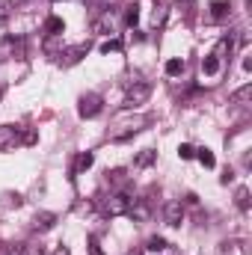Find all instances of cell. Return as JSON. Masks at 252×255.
I'll return each instance as SVG.
<instances>
[{
  "label": "cell",
  "instance_id": "obj_19",
  "mask_svg": "<svg viewBox=\"0 0 252 255\" xmlns=\"http://www.w3.org/2000/svg\"><path fill=\"white\" fill-rule=\"evenodd\" d=\"M92 163H95V154H92V151H80V157H77V172L89 169Z\"/></svg>",
  "mask_w": 252,
  "mask_h": 255
},
{
  "label": "cell",
  "instance_id": "obj_24",
  "mask_svg": "<svg viewBox=\"0 0 252 255\" xmlns=\"http://www.w3.org/2000/svg\"><path fill=\"white\" fill-rule=\"evenodd\" d=\"M92 30H95V33H110V30H113V24H110V18H101V21H95V24H92Z\"/></svg>",
  "mask_w": 252,
  "mask_h": 255
},
{
  "label": "cell",
  "instance_id": "obj_33",
  "mask_svg": "<svg viewBox=\"0 0 252 255\" xmlns=\"http://www.w3.org/2000/svg\"><path fill=\"white\" fill-rule=\"evenodd\" d=\"M127 255H139V253H127Z\"/></svg>",
  "mask_w": 252,
  "mask_h": 255
},
{
  "label": "cell",
  "instance_id": "obj_12",
  "mask_svg": "<svg viewBox=\"0 0 252 255\" xmlns=\"http://www.w3.org/2000/svg\"><path fill=\"white\" fill-rule=\"evenodd\" d=\"M86 51H89V45H74V48H68V51H65V65L77 63V60H80Z\"/></svg>",
  "mask_w": 252,
  "mask_h": 255
},
{
  "label": "cell",
  "instance_id": "obj_21",
  "mask_svg": "<svg viewBox=\"0 0 252 255\" xmlns=\"http://www.w3.org/2000/svg\"><path fill=\"white\" fill-rule=\"evenodd\" d=\"M107 181H110V184H116V187H119V184H125V169H113V172H107Z\"/></svg>",
  "mask_w": 252,
  "mask_h": 255
},
{
  "label": "cell",
  "instance_id": "obj_7",
  "mask_svg": "<svg viewBox=\"0 0 252 255\" xmlns=\"http://www.w3.org/2000/svg\"><path fill=\"white\" fill-rule=\"evenodd\" d=\"M232 15V3L229 0H214L211 3V18L214 21H223V18H229Z\"/></svg>",
  "mask_w": 252,
  "mask_h": 255
},
{
  "label": "cell",
  "instance_id": "obj_2",
  "mask_svg": "<svg viewBox=\"0 0 252 255\" xmlns=\"http://www.w3.org/2000/svg\"><path fill=\"white\" fill-rule=\"evenodd\" d=\"M130 205H133V199L125 196V193H110V196H104V199L98 202L101 214H107V217H122V214L130 211Z\"/></svg>",
  "mask_w": 252,
  "mask_h": 255
},
{
  "label": "cell",
  "instance_id": "obj_29",
  "mask_svg": "<svg viewBox=\"0 0 252 255\" xmlns=\"http://www.w3.org/2000/svg\"><path fill=\"white\" fill-rule=\"evenodd\" d=\"M0 255H21V250H15L9 244H0Z\"/></svg>",
  "mask_w": 252,
  "mask_h": 255
},
{
  "label": "cell",
  "instance_id": "obj_23",
  "mask_svg": "<svg viewBox=\"0 0 252 255\" xmlns=\"http://www.w3.org/2000/svg\"><path fill=\"white\" fill-rule=\"evenodd\" d=\"M238 208H241V211H247V208H250V190H247V187H241V190H238Z\"/></svg>",
  "mask_w": 252,
  "mask_h": 255
},
{
  "label": "cell",
  "instance_id": "obj_8",
  "mask_svg": "<svg viewBox=\"0 0 252 255\" xmlns=\"http://www.w3.org/2000/svg\"><path fill=\"white\" fill-rule=\"evenodd\" d=\"M15 139H18V128L0 125V151H3V148H9V145H15Z\"/></svg>",
  "mask_w": 252,
  "mask_h": 255
},
{
  "label": "cell",
  "instance_id": "obj_30",
  "mask_svg": "<svg viewBox=\"0 0 252 255\" xmlns=\"http://www.w3.org/2000/svg\"><path fill=\"white\" fill-rule=\"evenodd\" d=\"M163 18H166V9L157 6V9H154V24H163Z\"/></svg>",
  "mask_w": 252,
  "mask_h": 255
},
{
  "label": "cell",
  "instance_id": "obj_13",
  "mask_svg": "<svg viewBox=\"0 0 252 255\" xmlns=\"http://www.w3.org/2000/svg\"><path fill=\"white\" fill-rule=\"evenodd\" d=\"M54 220H57L54 214H36L33 229H36V232H45V229H51V226H54Z\"/></svg>",
  "mask_w": 252,
  "mask_h": 255
},
{
  "label": "cell",
  "instance_id": "obj_4",
  "mask_svg": "<svg viewBox=\"0 0 252 255\" xmlns=\"http://www.w3.org/2000/svg\"><path fill=\"white\" fill-rule=\"evenodd\" d=\"M148 95H151V86H148L145 80H136V83L127 89L125 107H139V104H145V101H148Z\"/></svg>",
  "mask_w": 252,
  "mask_h": 255
},
{
  "label": "cell",
  "instance_id": "obj_11",
  "mask_svg": "<svg viewBox=\"0 0 252 255\" xmlns=\"http://www.w3.org/2000/svg\"><path fill=\"white\" fill-rule=\"evenodd\" d=\"M196 157H199V163H202V166H208V169H214V166H217V157H214V151H211V148H196Z\"/></svg>",
  "mask_w": 252,
  "mask_h": 255
},
{
  "label": "cell",
  "instance_id": "obj_18",
  "mask_svg": "<svg viewBox=\"0 0 252 255\" xmlns=\"http://www.w3.org/2000/svg\"><path fill=\"white\" fill-rule=\"evenodd\" d=\"M181 71H184V60H178V57L166 60V74H169V77H178Z\"/></svg>",
  "mask_w": 252,
  "mask_h": 255
},
{
  "label": "cell",
  "instance_id": "obj_17",
  "mask_svg": "<svg viewBox=\"0 0 252 255\" xmlns=\"http://www.w3.org/2000/svg\"><path fill=\"white\" fill-rule=\"evenodd\" d=\"M136 21H139V6L130 3V6H125V24L127 27H136Z\"/></svg>",
  "mask_w": 252,
  "mask_h": 255
},
{
  "label": "cell",
  "instance_id": "obj_27",
  "mask_svg": "<svg viewBox=\"0 0 252 255\" xmlns=\"http://www.w3.org/2000/svg\"><path fill=\"white\" fill-rule=\"evenodd\" d=\"M57 45H60V36H48V42H45V54H57Z\"/></svg>",
  "mask_w": 252,
  "mask_h": 255
},
{
  "label": "cell",
  "instance_id": "obj_28",
  "mask_svg": "<svg viewBox=\"0 0 252 255\" xmlns=\"http://www.w3.org/2000/svg\"><path fill=\"white\" fill-rule=\"evenodd\" d=\"M89 255H104L101 244H98V238H89Z\"/></svg>",
  "mask_w": 252,
  "mask_h": 255
},
{
  "label": "cell",
  "instance_id": "obj_14",
  "mask_svg": "<svg viewBox=\"0 0 252 255\" xmlns=\"http://www.w3.org/2000/svg\"><path fill=\"white\" fill-rule=\"evenodd\" d=\"M252 98V83H247V86H241L235 95H232V104H247Z\"/></svg>",
  "mask_w": 252,
  "mask_h": 255
},
{
  "label": "cell",
  "instance_id": "obj_3",
  "mask_svg": "<svg viewBox=\"0 0 252 255\" xmlns=\"http://www.w3.org/2000/svg\"><path fill=\"white\" fill-rule=\"evenodd\" d=\"M101 110H104V98H101L98 92H86V95L80 98V104H77V116H80V119H95Z\"/></svg>",
  "mask_w": 252,
  "mask_h": 255
},
{
  "label": "cell",
  "instance_id": "obj_5",
  "mask_svg": "<svg viewBox=\"0 0 252 255\" xmlns=\"http://www.w3.org/2000/svg\"><path fill=\"white\" fill-rule=\"evenodd\" d=\"M145 122H148V119H142V116H139V119H130V122H122V125L116 128V130H110V139H113V142H119V139H127V136L139 133Z\"/></svg>",
  "mask_w": 252,
  "mask_h": 255
},
{
  "label": "cell",
  "instance_id": "obj_26",
  "mask_svg": "<svg viewBox=\"0 0 252 255\" xmlns=\"http://www.w3.org/2000/svg\"><path fill=\"white\" fill-rule=\"evenodd\" d=\"M12 9H15L12 0H0V21H6V18L12 15Z\"/></svg>",
  "mask_w": 252,
  "mask_h": 255
},
{
  "label": "cell",
  "instance_id": "obj_9",
  "mask_svg": "<svg viewBox=\"0 0 252 255\" xmlns=\"http://www.w3.org/2000/svg\"><path fill=\"white\" fill-rule=\"evenodd\" d=\"M127 214H130V220H133V223H145V220L151 217V211H148V205H145V202H133Z\"/></svg>",
  "mask_w": 252,
  "mask_h": 255
},
{
  "label": "cell",
  "instance_id": "obj_1",
  "mask_svg": "<svg viewBox=\"0 0 252 255\" xmlns=\"http://www.w3.org/2000/svg\"><path fill=\"white\" fill-rule=\"evenodd\" d=\"M226 51H232V39H220L217 48L202 60V74H205V77H217V74H220L223 60H226Z\"/></svg>",
  "mask_w": 252,
  "mask_h": 255
},
{
  "label": "cell",
  "instance_id": "obj_22",
  "mask_svg": "<svg viewBox=\"0 0 252 255\" xmlns=\"http://www.w3.org/2000/svg\"><path fill=\"white\" fill-rule=\"evenodd\" d=\"M178 157H181V160H190V157H196V148H193L190 142H181V145H178Z\"/></svg>",
  "mask_w": 252,
  "mask_h": 255
},
{
  "label": "cell",
  "instance_id": "obj_32",
  "mask_svg": "<svg viewBox=\"0 0 252 255\" xmlns=\"http://www.w3.org/2000/svg\"><path fill=\"white\" fill-rule=\"evenodd\" d=\"M178 3H193V0H178Z\"/></svg>",
  "mask_w": 252,
  "mask_h": 255
},
{
  "label": "cell",
  "instance_id": "obj_25",
  "mask_svg": "<svg viewBox=\"0 0 252 255\" xmlns=\"http://www.w3.org/2000/svg\"><path fill=\"white\" fill-rule=\"evenodd\" d=\"M110 51H113V54H116V51H122V42H119V39H110V42H104V45H101V54H110Z\"/></svg>",
  "mask_w": 252,
  "mask_h": 255
},
{
  "label": "cell",
  "instance_id": "obj_20",
  "mask_svg": "<svg viewBox=\"0 0 252 255\" xmlns=\"http://www.w3.org/2000/svg\"><path fill=\"white\" fill-rule=\"evenodd\" d=\"M21 255H45V247H42V244H36V241H30V244H24V247H21Z\"/></svg>",
  "mask_w": 252,
  "mask_h": 255
},
{
  "label": "cell",
  "instance_id": "obj_6",
  "mask_svg": "<svg viewBox=\"0 0 252 255\" xmlns=\"http://www.w3.org/2000/svg\"><path fill=\"white\" fill-rule=\"evenodd\" d=\"M163 220H166V226H181V220H184V205L181 202H166V208H163Z\"/></svg>",
  "mask_w": 252,
  "mask_h": 255
},
{
  "label": "cell",
  "instance_id": "obj_10",
  "mask_svg": "<svg viewBox=\"0 0 252 255\" xmlns=\"http://www.w3.org/2000/svg\"><path fill=\"white\" fill-rule=\"evenodd\" d=\"M63 30H65V21H63V18L51 15V18L45 21V33H48V36H63Z\"/></svg>",
  "mask_w": 252,
  "mask_h": 255
},
{
  "label": "cell",
  "instance_id": "obj_16",
  "mask_svg": "<svg viewBox=\"0 0 252 255\" xmlns=\"http://www.w3.org/2000/svg\"><path fill=\"white\" fill-rule=\"evenodd\" d=\"M154 157H157V151H151V148H142L139 154H136V166H148V163H154Z\"/></svg>",
  "mask_w": 252,
  "mask_h": 255
},
{
  "label": "cell",
  "instance_id": "obj_31",
  "mask_svg": "<svg viewBox=\"0 0 252 255\" xmlns=\"http://www.w3.org/2000/svg\"><path fill=\"white\" fill-rule=\"evenodd\" d=\"M54 255H71V250H68V247H63V244H60V247L54 250Z\"/></svg>",
  "mask_w": 252,
  "mask_h": 255
},
{
  "label": "cell",
  "instance_id": "obj_15",
  "mask_svg": "<svg viewBox=\"0 0 252 255\" xmlns=\"http://www.w3.org/2000/svg\"><path fill=\"white\" fill-rule=\"evenodd\" d=\"M145 250H148V253H163V250H166V241H163L160 235H151V238L145 241Z\"/></svg>",
  "mask_w": 252,
  "mask_h": 255
},
{
  "label": "cell",
  "instance_id": "obj_34",
  "mask_svg": "<svg viewBox=\"0 0 252 255\" xmlns=\"http://www.w3.org/2000/svg\"><path fill=\"white\" fill-rule=\"evenodd\" d=\"M0 95H3V89H0Z\"/></svg>",
  "mask_w": 252,
  "mask_h": 255
}]
</instances>
